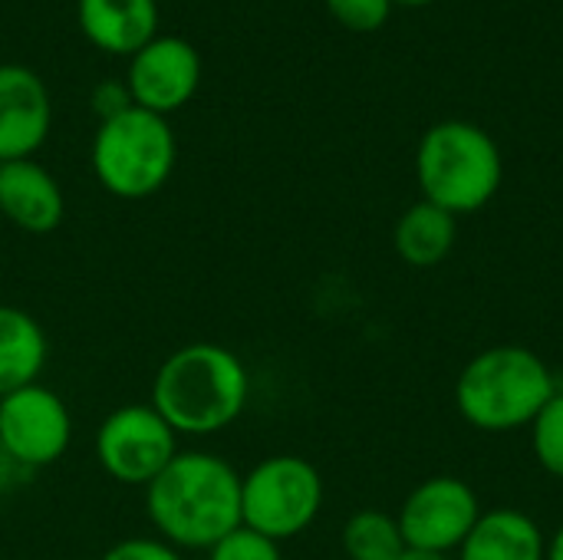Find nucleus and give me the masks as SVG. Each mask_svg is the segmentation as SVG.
I'll return each mask as SVG.
<instances>
[{"mask_svg":"<svg viewBox=\"0 0 563 560\" xmlns=\"http://www.w3.org/2000/svg\"><path fill=\"white\" fill-rule=\"evenodd\" d=\"M0 215L26 234H49L66 218V198L40 162H7L0 168Z\"/></svg>","mask_w":563,"mask_h":560,"instance_id":"obj_12","label":"nucleus"},{"mask_svg":"<svg viewBox=\"0 0 563 560\" xmlns=\"http://www.w3.org/2000/svg\"><path fill=\"white\" fill-rule=\"evenodd\" d=\"M548 560H563V525L554 531V538L548 541Z\"/></svg>","mask_w":563,"mask_h":560,"instance_id":"obj_23","label":"nucleus"},{"mask_svg":"<svg viewBox=\"0 0 563 560\" xmlns=\"http://www.w3.org/2000/svg\"><path fill=\"white\" fill-rule=\"evenodd\" d=\"M330 17L356 33H373L379 30L389 13H393V0H327Z\"/></svg>","mask_w":563,"mask_h":560,"instance_id":"obj_20","label":"nucleus"},{"mask_svg":"<svg viewBox=\"0 0 563 560\" xmlns=\"http://www.w3.org/2000/svg\"><path fill=\"white\" fill-rule=\"evenodd\" d=\"M82 36L112 56H135L158 36L155 0H76Z\"/></svg>","mask_w":563,"mask_h":560,"instance_id":"obj_13","label":"nucleus"},{"mask_svg":"<svg viewBox=\"0 0 563 560\" xmlns=\"http://www.w3.org/2000/svg\"><path fill=\"white\" fill-rule=\"evenodd\" d=\"M46 356L49 343L40 320L20 307L0 304V399L40 383Z\"/></svg>","mask_w":563,"mask_h":560,"instance_id":"obj_15","label":"nucleus"},{"mask_svg":"<svg viewBox=\"0 0 563 560\" xmlns=\"http://www.w3.org/2000/svg\"><path fill=\"white\" fill-rule=\"evenodd\" d=\"M69 442L73 416L56 389L30 383L0 399V449L20 472L59 462Z\"/></svg>","mask_w":563,"mask_h":560,"instance_id":"obj_8","label":"nucleus"},{"mask_svg":"<svg viewBox=\"0 0 563 560\" xmlns=\"http://www.w3.org/2000/svg\"><path fill=\"white\" fill-rule=\"evenodd\" d=\"M459 554V560H548V541L525 512L495 508L475 521Z\"/></svg>","mask_w":563,"mask_h":560,"instance_id":"obj_14","label":"nucleus"},{"mask_svg":"<svg viewBox=\"0 0 563 560\" xmlns=\"http://www.w3.org/2000/svg\"><path fill=\"white\" fill-rule=\"evenodd\" d=\"M478 518H482L478 495L472 492L468 482L455 475H435L419 482L406 495L396 515L406 548L422 554L459 551Z\"/></svg>","mask_w":563,"mask_h":560,"instance_id":"obj_9","label":"nucleus"},{"mask_svg":"<svg viewBox=\"0 0 563 560\" xmlns=\"http://www.w3.org/2000/svg\"><path fill=\"white\" fill-rule=\"evenodd\" d=\"M125 86L139 109L155 116H172L191 102L201 83V56L185 36L158 33L135 56H129Z\"/></svg>","mask_w":563,"mask_h":560,"instance_id":"obj_10","label":"nucleus"},{"mask_svg":"<svg viewBox=\"0 0 563 560\" xmlns=\"http://www.w3.org/2000/svg\"><path fill=\"white\" fill-rule=\"evenodd\" d=\"M0 168H3V165H0Z\"/></svg>","mask_w":563,"mask_h":560,"instance_id":"obj_26","label":"nucleus"},{"mask_svg":"<svg viewBox=\"0 0 563 560\" xmlns=\"http://www.w3.org/2000/svg\"><path fill=\"white\" fill-rule=\"evenodd\" d=\"M155 535L178 551H211L241 528V475L211 452H178L145 485Z\"/></svg>","mask_w":563,"mask_h":560,"instance_id":"obj_1","label":"nucleus"},{"mask_svg":"<svg viewBox=\"0 0 563 560\" xmlns=\"http://www.w3.org/2000/svg\"><path fill=\"white\" fill-rule=\"evenodd\" d=\"M531 446L538 465L554 479H563V393H554V399L531 422Z\"/></svg>","mask_w":563,"mask_h":560,"instance_id":"obj_18","label":"nucleus"},{"mask_svg":"<svg viewBox=\"0 0 563 560\" xmlns=\"http://www.w3.org/2000/svg\"><path fill=\"white\" fill-rule=\"evenodd\" d=\"M251 399L244 360L221 343H185L165 356L152 380V406L175 436H218L231 429Z\"/></svg>","mask_w":563,"mask_h":560,"instance_id":"obj_2","label":"nucleus"},{"mask_svg":"<svg viewBox=\"0 0 563 560\" xmlns=\"http://www.w3.org/2000/svg\"><path fill=\"white\" fill-rule=\"evenodd\" d=\"M416 175L422 198L459 218L485 208L498 195L505 158L482 125L445 119L426 129L416 149Z\"/></svg>","mask_w":563,"mask_h":560,"instance_id":"obj_4","label":"nucleus"},{"mask_svg":"<svg viewBox=\"0 0 563 560\" xmlns=\"http://www.w3.org/2000/svg\"><path fill=\"white\" fill-rule=\"evenodd\" d=\"M99 469L129 488H145L181 452L175 429L155 413L152 403H132L112 409L92 439Z\"/></svg>","mask_w":563,"mask_h":560,"instance_id":"obj_7","label":"nucleus"},{"mask_svg":"<svg viewBox=\"0 0 563 560\" xmlns=\"http://www.w3.org/2000/svg\"><path fill=\"white\" fill-rule=\"evenodd\" d=\"M399 560H452L449 554H422V551H406Z\"/></svg>","mask_w":563,"mask_h":560,"instance_id":"obj_24","label":"nucleus"},{"mask_svg":"<svg viewBox=\"0 0 563 560\" xmlns=\"http://www.w3.org/2000/svg\"><path fill=\"white\" fill-rule=\"evenodd\" d=\"M53 129L46 83L20 63H0V165L33 158Z\"/></svg>","mask_w":563,"mask_h":560,"instance_id":"obj_11","label":"nucleus"},{"mask_svg":"<svg viewBox=\"0 0 563 560\" xmlns=\"http://www.w3.org/2000/svg\"><path fill=\"white\" fill-rule=\"evenodd\" d=\"M89 102H92V112H96V119H99V122L115 119V116H122L125 109H132V106H135V102H132L129 86H125V83H119V79H106V83H99V86L92 89Z\"/></svg>","mask_w":563,"mask_h":560,"instance_id":"obj_22","label":"nucleus"},{"mask_svg":"<svg viewBox=\"0 0 563 560\" xmlns=\"http://www.w3.org/2000/svg\"><path fill=\"white\" fill-rule=\"evenodd\" d=\"M551 366L528 347L501 343L468 360L455 383V406L478 432L531 429L538 413L554 399Z\"/></svg>","mask_w":563,"mask_h":560,"instance_id":"obj_3","label":"nucleus"},{"mask_svg":"<svg viewBox=\"0 0 563 560\" xmlns=\"http://www.w3.org/2000/svg\"><path fill=\"white\" fill-rule=\"evenodd\" d=\"M175 158L178 142L168 119L139 106L99 122L89 149L96 182L122 201L158 195L175 172Z\"/></svg>","mask_w":563,"mask_h":560,"instance_id":"obj_5","label":"nucleus"},{"mask_svg":"<svg viewBox=\"0 0 563 560\" xmlns=\"http://www.w3.org/2000/svg\"><path fill=\"white\" fill-rule=\"evenodd\" d=\"M99 560H185V554H181L175 545L162 541L158 535H155V538L139 535V538H122V541H115Z\"/></svg>","mask_w":563,"mask_h":560,"instance_id":"obj_21","label":"nucleus"},{"mask_svg":"<svg viewBox=\"0 0 563 560\" xmlns=\"http://www.w3.org/2000/svg\"><path fill=\"white\" fill-rule=\"evenodd\" d=\"M455 238H459V218L426 198L406 208L393 231L396 254L419 271L442 264L452 254Z\"/></svg>","mask_w":563,"mask_h":560,"instance_id":"obj_16","label":"nucleus"},{"mask_svg":"<svg viewBox=\"0 0 563 560\" xmlns=\"http://www.w3.org/2000/svg\"><path fill=\"white\" fill-rule=\"evenodd\" d=\"M208 560H284V554L277 541L241 525L208 551Z\"/></svg>","mask_w":563,"mask_h":560,"instance_id":"obj_19","label":"nucleus"},{"mask_svg":"<svg viewBox=\"0 0 563 560\" xmlns=\"http://www.w3.org/2000/svg\"><path fill=\"white\" fill-rule=\"evenodd\" d=\"M406 538L396 515L363 508L343 525V554L346 560H399L406 554Z\"/></svg>","mask_w":563,"mask_h":560,"instance_id":"obj_17","label":"nucleus"},{"mask_svg":"<svg viewBox=\"0 0 563 560\" xmlns=\"http://www.w3.org/2000/svg\"><path fill=\"white\" fill-rule=\"evenodd\" d=\"M393 3H402V7H426V3H432V0H393Z\"/></svg>","mask_w":563,"mask_h":560,"instance_id":"obj_25","label":"nucleus"},{"mask_svg":"<svg viewBox=\"0 0 563 560\" xmlns=\"http://www.w3.org/2000/svg\"><path fill=\"white\" fill-rule=\"evenodd\" d=\"M320 508L323 479L300 455H271L241 475V525L277 545L303 535Z\"/></svg>","mask_w":563,"mask_h":560,"instance_id":"obj_6","label":"nucleus"}]
</instances>
